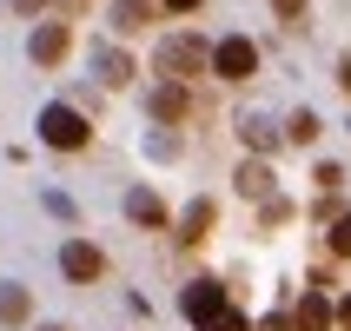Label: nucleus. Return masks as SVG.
<instances>
[{
  "label": "nucleus",
  "mask_w": 351,
  "mask_h": 331,
  "mask_svg": "<svg viewBox=\"0 0 351 331\" xmlns=\"http://www.w3.org/2000/svg\"><path fill=\"white\" fill-rule=\"evenodd\" d=\"M239 193L245 199H272V166H265V159H245V166H239Z\"/></svg>",
  "instance_id": "obj_12"
},
{
  "label": "nucleus",
  "mask_w": 351,
  "mask_h": 331,
  "mask_svg": "<svg viewBox=\"0 0 351 331\" xmlns=\"http://www.w3.org/2000/svg\"><path fill=\"white\" fill-rule=\"evenodd\" d=\"M40 139H47V146H53V153H80V146H86V139H93V126H86V119L73 113V106H47V113H40Z\"/></svg>",
  "instance_id": "obj_2"
},
{
  "label": "nucleus",
  "mask_w": 351,
  "mask_h": 331,
  "mask_svg": "<svg viewBox=\"0 0 351 331\" xmlns=\"http://www.w3.org/2000/svg\"><path fill=\"white\" fill-rule=\"evenodd\" d=\"M272 14L278 20H305V0H272Z\"/></svg>",
  "instance_id": "obj_19"
},
{
  "label": "nucleus",
  "mask_w": 351,
  "mask_h": 331,
  "mask_svg": "<svg viewBox=\"0 0 351 331\" xmlns=\"http://www.w3.org/2000/svg\"><path fill=\"white\" fill-rule=\"evenodd\" d=\"M258 331H298V325H292V318H278V312H272V318H265Z\"/></svg>",
  "instance_id": "obj_20"
},
{
  "label": "nucleus",
  "mask_w": 351,
  "mask_h": 331,
  "mask_svg": "<svg viewBox=\"0 0 351 331\" xmlns=\"http://www.w3.org/2000/svg\"><path fill=\"white\" fill-rule=\"evenodd\" d=\"M186 113H193V99H186V86H179V79H166V86L153 93V119H166V126H179Z\"/></svg>",
  "instance_id": "obj_8"
},
{
  "label": "nucleus",
  "mask_w": 351,
  "mask_h": 331,
  "mask_svg": "<svg viewBox=\"0 0 351 331\" xmlns=\"http://www.w3.org/2000/svg\"><path fill=\"white\" fill-rule=\"evenodd\" d=\"M332 252H338V258H351V212H338V219H332Z\"/></svg>",
  "instance_id": "obj_18"
},
{
  "label": "nucleus",
  "mask_w": 351,
  "mask_h": 331,
  "mask_svg": "<svg viewBox=\"0 0 351 331\" xmlns=\"http://www.w3.org/2000/svg\"><path fill=\"white\" fill-rule=\"evenodd\" d=\"M206 66H213V47H206V40H193V34L159 40V73L166 79H193V73H206Z\"/></svg>",
  "instance_id": "obj_1"
},
{
  "label": "nucleus",
  "mask_w": 351,
  "mask_h": 331,
  "mask_svg": "<svg viewBox=\"0 0 351 331\" xmlns=\"http://www.w3.org/2000/svg\"><path fill=\"white\" fill-rule=\"evenodd\" d=\"M318 133H325V126H318V113H292V119H285V139H298V146H312Z\"/></svg>",
  "instance_id": "obj_17"
},
{
  "label": "nucleus",
  "mask_w": 351,
  "mask_h": 331,
  "mask_svg": "<svg viewBox=\"0 0 351 331\" xmlns=\"http://www.w3.org/2000/svg\"><path fill=\"white\" fill-rule=\"evenodd\" d=\"M332 318H338V305H332V298H325V292H318V285H312V292L298 298L292 325H298V331H332Z\"/></svg>",
  "instance_id": "obj_6"
},
{
  "label": "nucleus",
  "mask_w": 351,
  "mask_h": 331,
  "mask_svg": "<svg viewBox=\"0 0 351 331\" xmlns=\"http://www.w3.org/2000/svg\"><path fill=\"white\" fill-rule=\"evenodd\" d=\"M20 14H47V0H14Z\"/></svg>",
  "instance_id": "obj_23"
},
{
  "label": "nucleus",
  "mask_w": 351,
  "mask_h": 331,
  "mask_svg": "<svg viewBox=\"0 0 351 331\" xmlns=\"http://www.w3.org/2000/svg\"><path fill=\"white\" fill-rule=\"evenodd\" d=\"M213 73L232 79V86H239V79H252V73H258V47H252L245 34H226V40L213 47Z\"/></svg>",
  "instance_id": "obj_3"
},
{
  "label": "nucleus",
  "mask_w": 351,
  "mask_h": 331,
  "mask_svg": "<svg viewBox=\"0 0 351 331\" xmlns=\"http://www.w3.org/2000/svg\"><path fill=\"white\" fill-rule=\"evenodd\" d=\"M239 133H245V146H252V153H272V146H278V126H272V119H258V113L239 119Z\"/></svg>",
  "instance_id": "obj_15"
},
{
  "label": "nucleus",
  "mask_w": 351,
  "mask_h": 331,
  "mask_svg": "<svg viewBox=\"0 0 351 331\" xmlns=\"http://www.w3.org/2000/svg\"><path fill=\"white\" fill-rule=\"evenodd\" d=\"M93 66H99V79H106V86H126V79H133V60L119 53V47H99Z\"/></svg>",
  "instance_id": "obj_14"
},
{
  "label": "nucleus",
  "mask_w": 351,
  "mask_h": 331,
  "mask_svg": "<svg viewBox=\"0 0 351 331\" xmlns=\"http://www.w3.org/2000/svg\"><path fill=\"white\" fill-rule=\"evenodd\" d=\"M219 305H232V298H226V285H213V278H199L193 292H186V318H193V325H199V318H213Z\"/></svg>",
  "instance_id": "obj_7"
},
{
  "label": "nucleus",
  "mask_w": 351,
  "mask_h": 331,
  "mask_svg": "<svg viewBox=\"0 0 351 331\" xmlns=\"http://www.w3.org/2000/svg\"><path fill=\"white\" fill-rule=\"evenodd\" d=\"M338 86H345V93H351V53L338 60Z\"/></svg>",
  "instance_id": "obj_22"
},
{
  "label": "nucleus",
  "mask_w": 351,
  "mask_h": 331,
  "mask_svg": "<svg viewBox=\"0 0 351 331\" xmlns=\"http://www.w3.org/2000/svg\"><path fill=\"white\" fill-rule=\"evenodd\" d=\"M159 7H166V14H193L199 0H159Z\"/></svg>",
  "instance_id": "obj_21"
},
{
  "label": "nucleus",
  "mask_w": 351,
  "mask_h": 331,
  "mask_svg": "<svg viewBox=\"0 0 351 331\" xmlns=\"http://www.w3.org/2000/svg\"><path fill=\"white\" fill-rule=\"evenodd\" d=\"M60 272L73 278V285H93V278H106V252L86 245V238H66L60 245Z\"/></svg>",
  "instance_id": "obj_5"
},
{
  "label": "nucleus",
  "mask_w": 351,
  "mask_h": 331,
  "mask_svg": "<svg viewBox=\"0 0 351 331\" xmlns=\"http://www.w3.org/2000/svg\"><path fill=\"white\" fill-rule=\"evenodd\" d=\"M338 325H345V331H351V298H338Z\"/></svg>",
  "instance_id": "obj_24"
},
{
  "label": "nucleus",
  "mask_w": 351,
  "mask_h": 331,
  "mask_svg": "<svg viewBox=\"0 0 351 331\" xmlns=\"http://www.w3.org/2000/svg\"><path fill=\"white\" fill-rule=\"evenodd\" d=\"M27 53H34V66H60V60L73 53V27L66 20H40L34 40H27Z\"/></svg>",
  "instance_id": "obj_4"
},
{
  "label": "nucleus",
  "mask_w": 351,
  "mask_h": 331,
  "mask_svg": "<svg viewBox=\"0 0 351 331\" xmlns=\"http://www.w3.org/2000/svg\"><path fill=\"white\" fill-rule=\"evenodd\" d=\"M213 219H219L213 199H193V206H186V219H179V238H186V245H199V238L213 232Z\"/></svg>",
  "instance_id": "obj_10"
},
{
  "label": "nucleus",
  "mask_w": 351,
  "mask_h": 331,
  "mask_svg": "<svg viewBox=\"0 0 351 331\" xmlns=\"http://www.w3.org/2000/svg\"><path fill=\"white\" fill-rule=\"evenodd\" d=\"M159 0H113V27L119 34H139V27H153Z\"/></svg>",
  "instance_id": "obj_9"
},
{
  "label": "nucleus",
  "mask_w": 351,
  "mask_h": 331,
  "mask_svg": "<svg viewBox=\"0 0 351 331\" xmlns=\"http://www.w3.org/2000/svg\"><path fill=\"white\" fill-rule=\"evenodd\" d=\"M40 331H66V325H40Z\"/></svg>",
  "instance_id": "obj_25"
},
{
  "label": "nucleus",
  "mask_w": 351,
  "mask_h": 331,
  "mask_svg": "<svg viewBox=\"0 0 351 331\" xmlns=\"http://www.w3.org/2000/svg\"><path fill=\"white\" fill-rule=\"evenodd\" d=\"M126 219H133V225H166V206H159V193H146V186H139V193H126Z\"/></svg>",
  "instance_id": "obj_11"
},
{
  "label": "nucleus",
  "mask_w": 351,
  "mask_h": 331,
  "mask_svg": "<svg viewBox=\"0 0 351 331\" xmlns=\"http://www.w3.org/2000/svg\"><path fill=\"white\" fill-rule=\"evenodd\" d=\"M27 318H34L27 285H0V325H27Z\"/></svg>",
  "instance_id": "obj_13"
},
{
  "label": "nucleus",
  "mask_w": 351,
  "mask_h": 331,
  "mask_svg": "<svg viewBox=\"0 0 351 331\" xmlns=\"http://www.w3.org/2000/svg\"><path fill=\"white\" fill-rule=\"evenodd\" d=\"M199 331H252V325H245V312H239V305H219L213 318H199Z\"/></svg>",
  "instance_id": "obj_16"
}]
</instances>
